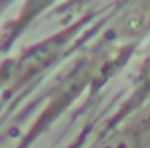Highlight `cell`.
<instances>
[{
  "instance_id": "obj_1",
  "label": "cell",
  "mask_w": 150,
  "mask_h": 148,
  "mask_svg": "<svg viewBox=\"0 0 150 148\" xmlns=\"http://www.w3.org/2000/svg\"><path fill=\"white\" fill-rule=\"evenodd\" d=\"M150 25V2L134 5L122 21V32L126 35H136Z\"/></svg>"
},
{
  "instance_id": "obj_2",
  "label": "cell",
  "mask_w": 150,
  "mask_h": 148,
  "mask_svg": "<svg viewBox=\"0 0 150 148\" xmlns=\"http://www.w3.org/2000/svg\"><path fill=\"white\" fill-rule=\"evenodd\" d=\"M96 148H140V136L131 129L119 131L105 138Z\"/></svg>"
},
{
  "instance_id": "obj_3",
  "label": "cell",
  "mask_w": 150,
  "mask_h": 148,
  "mask_svg": "<svg viewBox=\"0 0 150 148\" xmlns=\"http://www.w3.org/2000/svg\"><path fill=\"white\" fill-rule=\"evenodd\" d=\"M143 77H145L147 84L150 85V59L147 61V65H145V68H143Z\"/></svg>"
}]
</instances>
